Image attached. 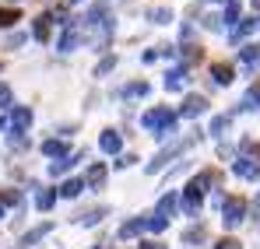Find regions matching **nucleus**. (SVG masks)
Returning a JSON list of instances; mask_svg holds the SVG:
<instances>
[{"instance_id": "f257e3e1", "label": "nucleus", "mask_w": 260, "mask_h": 249, "mask_svg": "<svg viewBox=\"0 0 260 249\" xmlns=\"http://www.w3.org/2000/svg\"><path fill=\"white\" fill-rule=\"evenodd\" d=\"M32 123V109H25V105H18V109H11V120H7V130H11V137L18 140L25 130Z\"/></svg>"}, {"instance_id": "f03ea898", "label": "nucleus", "mask_w": 260, "mask_h": 249, "mask_svg": "<svg viewBox=\"0 0 260 249\" xmlns=\"http://www.w3.org/2000/svg\"><path fill=\"white\" fill-rule=\"evenodd\" d=\"M67 28H63V39L56 42V49L60 53H71V49H78V42H81V21H63Z\"/></svg>"}, {"instance_id": "7ed1b4c3", "label": "nucleus", "mask_w": 260, "mask_h": 249, "mask_svg": "<svg viewBox=\"0 0 260 249\" xmlns=\"http://www.w3.org/2000/svg\"><path fill=\"white\" fill-rule=\"evenodd\" d=\"M144 126H148V130H162V133H169V130H173V113H169V109H155V113L144 116Z\"/></svg>"}, {"instance_id": "20e7f679", "label": "nucleus", "mask_w": 260, "mask_h": 249, "mask_svg": "<svg viewBox=\"0 0 260 249\" xmlns=\"http://www.w3.org/2000/svg\"><path fill=\"white\" fill-rule=\"evenodd\" d=\"M49 25H53V14H39V18H36V25H32L36 42H46V39H49Z\"/></svg>"}, {"instance_id": "39448f33", "label": "nucleus", "mask_w": 260, "mask_h": 249, "mask_svg": "<svg viewBox=\"0 0 260 249\" xmlns=\"http://www.w3.org/2000/svg\"><path fill=\"white\" fill-rule=\"evenodd\" d=\"M243 210H246L243 200H229V204H225V225H239V221H243Z\"/></svg>"}, {"instance_id": "423d86ee", "label": "nucleus", "mask_w": 260, "mask_h": 249, "mask_svg": "<svg viewBox=\"0 0 260 249\" xmlns=\"http://www.w3.org/2000/svg\"><path fill=\"white\" fill-rule=\"evenodd\" d=\"M49 232H53V225L46 221V225H39V228H32V232H28V235L21 239V246H25V249H28V246H36L39 239H46V235H49Z\"/></svg>"}, {"instance_id": "0eeeda50", "label": "nucleus", "mask_w": 260, "mask_h": 249, "mask_svg": "<svg viewBox=\"0 0 260 249\" xmlns=\"http://www.w3.org/2000/svg\"><path fill=\"white\" fill-rule=\"evenodd\" d=\"M201 113H204V98L201 95H190L183 102V116H201Z\"/></svg>"}, {"instance_id": "6e6552de", "label": "nucleus", "mask_w": 260, "mask_h": 249, "mask_svg": "<svg viewBox=\"0 0 260 249\" xmlns=\"http://www.w3.org/2000/svg\"><path fill=\"white\" fill-rule=\"evenodd\" d=\"M99 144H102V151H109V155H116V151H120V133H116V130H106Z\"/></svg>"}, {"instance_id": "1a4fd4ad", "label": "nucleus", "mask_w": 260, "mask_h": 249, "mask_svg": "<svg viewBox=\"0 0 260 249\" xmlns=\"http://www.w3.org/2000/svg\"><path fill=\"white\" fill-rule=\"evenodd\" d=\"M78 158H85V155H71V158H60V162H49V175H63L67 168L74 165Z\"/></svg>"}, {"instance_id": "9d476101", "label": "nucleus", "mask_w": 260, "mask_h": 249, "mask_svg": "<svg viewBox=\"0 0 260 249\" xmlns=\"http://www.w3.org/2000/svg\"><path fill=\"white\" fill-rule=\"evenodd\" d=\"M14 21H21V11L18 7H0V28H11Z\"/></svg>"}, {"instance_id": "9b49d317", "label": "nucleus", "mask_w": 260, "mask_h": 249, "mask_svg": "<svg viewBox=\"0 0 260 249\" xmlns=\"http://www.w3.org/2000/svg\"><path fill=\"white\" fill-rule=\"evenodd\" d=\"M63 151H67V144H63V140H56V137L43 144V155H49V158H63Z\"/></svg>"}, {"instance_id": "f8f14e48", "label": "nucleus", "mask_w": 260, "mask_h": 249, "mask_svg": "<svg viewBox=\"0 0 260 249\" xmlns=\"http://www.w3.org/2000/svg\"><path fill=\"white\" fill-rule=\"evenodd\" d=\"M81 190H85V183H81V179H67V183L60 186V197H67V200H71V197H78Z\"/></svg>"}, {"instance_id": "ddd939ff", "label": "nucleus", "mask_w": 260, "mask_h": 249, "mask_svg": "<svg viewBox=\"0 0 260 249\" xmlns=\"http://www.w3.org/2000/svg\"><path fill=\"white\" fill-rule=\"evenodd\" d=\"M211 78H215L218 84H229L232 81V67H229V63H215V67H211Z\"/></svg>"}, {"instance_id": "4468645a", "label": "nucleus", "mask_w": 260, "mask_h": 249, "mask_svg": "<svg viewBox=\"0 0 260 249\" xmlns=\"http://www.w3.org/2000/svg\"><path fill=\"white\" fill-rule=\"evenodd\" d=\"M148 18H151L155 25H166V21H173V11H169V7H151Z\"/></svg>"}, {"instance_id": "2eb2a0df", "label": "nucleus", "mask_w": 260, "mask_h": 249, "mask_svg": "<svg viewBox=\"0 0 260 249\" xmlns=\"http://www.w3.org/2000/svg\"><path fill=\"white\" fill-rule=\"evenodd\" d=\"M102 179H106V165H99V162H95V165L88 168V186H99Z\"/></svg>"}, {"instance_id": "dca6fc26", "label": "nucleus", "mask_w": 260, "mask_h": 249, "mask_svg": "<svg viewBox=\"0 0 260 249\" xmlns=\"http://www.w3.org/2000/svg\"><path fill=\"white\" fill-rule=\"evenodd\" d=\"M257 28V18H246L243 25H236V32H232V39H243V35H250Z\"/></svg>"}, {"instance_id": "f3484780", "label": "nucleus", "mask_w": 260, "mask_h": 249, "mask_svg": "<svg viewBox=\"0 0 260 249\" xmlns=\"http://www.w3.org/2000/svg\"><path fill=\"white\" fill-rule=\"evenodd\" d=\"M0 204H4V207H18V204H21V193H18V190H4V193H0Z\"/></svg>"}, {"instance_id": "a211bd4d", "label": "nucleus", "mask_w": 260, "mask_h": 249, "mask_svg": "<svg viewBox=\"0 0 260 249\" xmlns=\"http://www.w3.org/2000/svg\"><path fill=\"white\" fill-rule=\"evenodd\" d=\"M53 200H56V193H53V190H43V193L36 197V207H39V210H49V207H53Z\"/></svg>"}, {"instance_id": "6ab92c4d", "label": "nucleus", "mask_w": 260, "mask_h": 249, "mask_svg": "<svg viewBox=\"0 0 260 249\" xmlns=\"http://www.w3.org/2000/svg\"><path fill=\"white\" fill-rule=\"evenodd\" d=\"M183 81H186V70H169V78H166V88H179Z\"/></svg>"}, {"instance_id": "aec40b11", "label": "nucleus", "mask_w": 260, "mask_h": 249, "mask_svg": "<svg viewBox=\"0 0 260 249\" xmlns=\"http://www.w3.org/2000/svg\"><path fill=\"white\" fill-rule=\"evenodd\" d=\"M113 67H116V56H106V60H102V63L95 67V78H102V74H109Z\"/></svg>"}, {"instance_id": "412c9836", "label": "nucleus", "mask_w": 260, "mask_h": 249, "mask_svg": "<svg viewBox=\"0 0 260 249\" xmlns=\"http://www.w3.org/2000/svg\"><path fill=\"white\" fill-rule=\"evenodd\" d=\"M236 18H239V0H229V4H225V21L232 25Z\"/></svg>"}, {"instance_id": "4be33fe9", "label": "nucleus", "mask_w": 260, "mask_h": 249, "mask_svg": "<svg viewBox=\"0 0 260 249\" xmlns=\"http://www.w3.org/2000/svg\"><path fill=\"white\" fill-rule=\"evenodd\" d=\"M236 172H239V175H246V179H250V175H257V165H250V162H246V158H243V162H236Z\"/></svg>"}, {"instance_id": "5701e85b", "label": "nucleus", "mask_w": 260, "mask_h": 249, "mask_svg": "<svg viewBox=\"0 0 260 249\" xmlns=\"http://www.w3.org/2000/svg\"><path fill=\"white\" fill-rule=\"evenodd\" d=\"M239 56H243L246 63H253V60L260 56V49H257V46H243V49H239Z\"/></svg>"}, {"instance_id": "b1692460", "label": "nucleus", "mask_w": 260, "mask_h": 249, "mask_svg": "<svg viewBox=\"0 0 260 249\" xmlns=\"http://www.w3.org/2000/svg\"><path fill=\"white\" fill-rule=\"evenodd\" d=\"M123 95H130V98H134V95H148V84H144V81L130 84V88H127V91H123Z\"/></svg>"}, {"instance_id": "393cba45", "label": "nucleus", "mask_w": 260, "mask_h": 249, "mask_svg": "<svg viewBox=\"0 0 260 249\" xmlns=\"http://www.w3.org/2000/svg\"><path fill=\"white\" fill-rule=\"evenodd\" d=\"M173 207H176V200H173V197H166V200L158 204V218H166V214H173Z\"/></svg>"}, {"instance_id": "a878e982", "label": "nucleus", "mask_w": 260, "mask_h": 249, "mask_svg": "<svg viewBox=\"0 0 260 249\" xmlns=\"http://www.w3.org/2000/svg\"><path fill=\"white\" fill-rule=\"evenodd\" d=\"M7 105H11V88L0 84V109H7Z\"/></svg>"}, {"instance_id": "bb28decb", "label": "nucleus", "mask_w": 260, "mask_h": 249, "mask_svg": "<svg viewBox=\"0 0 260 249\" xmlns=\"http://www.w3.org/2000/svg\"><path fill=\"white\" fill-rule=\"evenodd\" d=\"M218 249H239V242H236V239H221V242H218Z\"/></svg>"}, {"instance_id": "cd10ccee", "label": "nucleus", "mask_w": 260, "mask_h": 249, "mask_svg": "<svg viewBox=\"0 0 260 249\" xmlns=\"http://www.w3.org/2000/svg\"><path fill=\"white\" fill-rule=\"evenodd\" d=\"M250 102H260V84H257V88H250Z\"/></svg>"}, {"instance_id": "c85d7f7f", "label": "nucleus", "mask_w": 260, "mask_h": 249, "mask_svg": "<svg viewBox=\"0 0 260 249\" xmlns=\"http://www.w3.org/2000/svg\"><path fill=\"white\" fill-rule=\"evenodd\" d=\"M144 249H162V246H155V242H148V246H144Z\"/></svg>"}, {"instance_id": "c756f323", "label": "nucleus", "mask_w": 260, "mask_h": 249, "mask_svg": "<svg viewBox=\"0 0 260 249\" xmlns=\"http://www.w3.org/2000/svg\"><path fill=\"white\" fill-rule=\"evenodd\" d=\"M4 126H7V123H4V116H0V130H4Z\"/></svg>"}, {"instance_id": "7c9ffc66", "label": "nucleus", "mask_w": 260, "mask_h": 249, "mask_svg": "<svg viewBox=\"0 0 260 249\" xmlns=\"http://www.w3.org/2000/svg\"><path fill=\"white\" fill-rule=\"evenodd\" d=\"M0 218H4V204H0Z\"/></svg>"}, {"instance_id": "2f4dec72", "label": "nucleus", "mask_w": 260, "mask_h": 249, "mask_svg": "<svg viewBox=\"0 0 260 249\" xmlns=\"http://www.w3.org/2000/svg\"><path fill=\"white\" fill-rule=\"evenodd\" d=\"M71 4H81V0H71Z\"/></svg>"}]
</instances>
